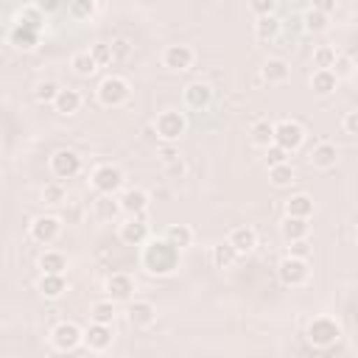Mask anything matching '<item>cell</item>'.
<instances>
[{"mask_svg": "<svg viewBox=\"0 0 358 358\" xmlns=\"http://www.w3.org/2000/svg\"><path fill=\"white\" fill-rule=\"evenodd\" d=\"M140 263L148 274L154 277H168L179 268V249L171 246L165 238H148L143 243V255H140Z\"/></svg>", "mask_w": 358, "mask_h": 358, "instance_id": "cell-1", "label": "cell"}, {"mask_svg": "<svg viewBox=\"0 0 358 358\" xmlns=\"http://www.w3.org/2000/svg\"><path fill=\"white\" fill-rule=\"evenodd\" d=\"M95 95H98V103H101V106H106V109H117V106H123V103L129 101V95H131V84H129L123 76H106V78H101Z\"/></svg>", "mask_w": 358, "mask_h": 358, "instance_id": "cell-2", "label": "cell"}, {"mask_svg": "<svg viewBox=\"0 0 358 358\" xmlns=\"http://www.w3.org/2000/svg\"><path fill=\"white\" fill-rule=\"evenodd\" d=\"M305 336H308V341H310L313 347L327 350V347L338 344V338H341V324H338L336 319H330V316H313V319L308 322Z\"/></svg>", "mask_w": 358, "mask_h": 358, "instance_id": "cell-3", "label": "cell"}, {"mask_svg": "<svg viewBox=\"0 0 358 358\" xmlns=\"http://www.w3.org/2000/svg\"><path fill=\"white\" fill-rule=\"evenodd\" d=\"M123 171L117 168V165H112V162H101V165H95L92 168V173H90V182H92V187L98 190V196H115L120 187H123Z\"/></svg>", "mask_w": 358, "mask_h": 358, "instance_id": "cell-4", "label": "cell"}, {"mask_svg": "<svg viewBox=\"0 0 358 358\" xmlns=\"http://www.w3.org/2000/svg\"><path fill=\"white\" fill-rule=\"evenodd\" d=\"M154 129H157V134H159L162 143H176L187 131V117L179 109H165V112L157 115Z\"/></svg>", "mask_w": 358, "mask_h": 358, "instance_id": "cell-5", "label": "cell"}, {"mask_svg": "<svg viewBox=\"0 0 358 358\" xmlns=\"http://www.w3.org/2000/svg\"><path fill=\"white\" fill-rule=\"evenodd\" d=\"M48 168L56 176V182H64V179H73V176L81 173V157L73 148H59V151L50 154Z\"/></svg>", "mask_w": 358, "mask_h": 358, "instance_id": "cell-6", "label": "cell"}, {"mask_svg": "<svg viewBox=\"0 0 358 358\" xmlns=\"http://www.w3.org/2000/svg\"><path fill=\"white\" fill-rule=\"evenodd\" d=\"M277 277H280V282L288 285V288L305 285V282L310 280L308 260H299V257H288V255H285V257L277 263Z\"/></svg>", "mask_w": 358, "mask_h": 358, "instance_id": "cell-7", "label": "cell"}, {"mask_svg": "<svg viewBox=\"0 0 358 358\" xmlns=\"http://www.w3.org/2000/svg\"><path fill=\"white\" fill-rule=\"evenodd\" d=\"M134 291H137L134 277L126 274V271H115L103 282V294H106L109 302H131L134 299Z\"/></svg>", "mask_w": 358, "mask_h": 358, "instance_id": "cell-8", "label": "cell"}, {"mask_svg": "<svg viewBox=\"0 0 358 358\" xmlns=\"http://www.w3.org/2000/svg\"><path fill=\"white\" fill-rule=\"evenodd\" d=\"M50 344H53L59 352H70V350H76L78 344H84V330H81L76 322H59V324L50 330Z\"/></svg>", "mask_w": 358, "mask_h": 358, "instance_id": "cell-9", "label": "cell"}, {"mask_svg": "<svg viewBox=\"0 0 358 358\" xmlns=\"http://www.w3.org/2000/svg\"><path fill=\"white\" fill-rule=\"evenodd\" d=\"M302 137H305V131H302V126L296 123V120H280V123H274V145L277 148H282L285 154H291V151H296L299 145H302Z\"/></svg>", "mask_w": 358, "mask_h": 358, "instance_id": "cell-10", "label": "cell"}, {"mask_svg": "<svg viewBox=\"0 0 358 358\" xmlns=\"http://www.w3.org/2000/svg\"><path fill=\"white\" fill-rule=\"evenodd\" d=\"M193 62H196V50L190 48V45H168L165 50H162V64L168 67V70H173V73H182V70H190L193 67Z\"/></svg>", "mask_w": 358, "mask_h": 358, "instance_id": "cell-11", "label": "cell"}, {"mask_svg": "<svg viewBox=\"0 0 358 358\" xmlns=\"http://www.w3.org/2000/svg\"><path fill=\"white\" fill-rule=\"evenodd\" d=\"M148 193L143 187H126L120 196H117V204H120V213H126L129 218H143L145 210H148Z\"/></svg>", "mask_w": 358, "mask_h": 358, "instance_id": "cell-12", "label": "cell"}, {"mask_svg": "<svg viewBox=\"0 0 358 358\" xmlns=\"http://www.w3.org/2000/svg\"><path fill=\"white\" fill-rule=\"evenodd\" d=\"M28 232H31V238H34L36 243L48 246V243H53V241L62 235V221H59L56 215H36V218L31 221Z\"/></svg>", "mask_w": 358, "mask_h": 358, "instance_id": "cell-13", "label": "cell"}, {"mask_svg": "<svg viewBox=\"0 0 358 358\" xmlns=\"http://www.w3.org/2000/svg\"><path fill=\"white\" fill-rule=\"evenodd\" d=\"M126 316H129V324H131V327L145 330V327H151V324L157 322V308H154V302H148V299H131Z\"/></svg>", "mask_w": 358, "mask_h": 358, "instance_id": "cell-14", "label": "cell"}, {"mask_svg": "<svg viewBox=\"0 0 358 358\" xmlns=\"http://www.w3.org/2000/svg\"><path fill=\"white\" fill-rule=\"evenodd\" d=\"M308 159H310L313 168H319V171H330V168H336V162H338V148H336V143L322 140V143H316V145L310 148Z\"/></svg>", "mask_w": 358, "mask_h": 358, "instance_id": "cell-15", "label": "cell"}, {"mask_svg": "<svg viewBox=\"0 0 358 358\" xmlns=\"http://www.w3.org/2000/svg\"><path fill=\"white\" fill-rule=\"evenodd\" d=\"M115 341V333H112V324H92L84 330V344L92 350V352H103L109 350Z\"/></svg>", "mask_w": 358, "mask_h": 358, "instance_id": "cell-16", "label": "cell"}, {"mask_svg": "<svg viewBox=\"0 0 358 358\" xmlns=\"http://www.w3.org/2000/svg\"><path fill=\"white\" fill-rule=\"evenodd\" d=\"M39 34H42V31H36V28H31V25H25V22H14L11 31H8V42H11L17 50H34V48L39 45Z\"/></svg>", "mask_w": 358, "mask_h": 358, "instance_id": "cell-17", "label": "cell"}, {"mask_svg": "<svg viewBox=\"0 0 358 358\" xmlns=\"http://www.w3.org/2000/svg\"><path fill=\"white\" fill-rule=\"evenodd\" d=\"M227 243L238 252V257H241V255H249V252L257 246V232H255V227H249V224L235 227V229L227 235Z\"/></svg>", "mask_w": 358, "mask_h": 358, "instance_id": "cell-18", "label": "cell"}, {"mask_svg": "<svg viewBox=\"0 0 358 358\" xmlns=\"http://www.w3.org/2000/svg\"><path fill=\"white\" fill-rule=\"evenodd\" d=\"M210 101H213V90H210V84H204V81H190V84L185 87V106L201 112V109L210 106Z\"/></svg>", "mask_w": 358, "mask_h": 358, "instance_id": "cell-19", "label": "cell"}, {"mask_svg": "<svg viewBox=\"0 0 358 358\" xmlns=\"http://www.w3.org/2000/svg\"><path fill=\"white\" fill-rule=\"evenodd\" d=\"M117 235L126 246H143L148 241V224H145V218H129L126 224H120Z\"/></svg>", "mask_w": 358, "mask_h": 358, "instance_id": "cell-20", "label": "cell"}, {"mask_svg": "<svg viewBox=\"0 0 358 358\" xmlns=\"http://www.w3.org/2000/svg\"><path fill=\"white\" fill-rule=\"evenodd\" d=\"M260 78L266 81V84H285L288 78H291V64L285 62V59H268L266 64H263V70H260Z\"/></svg>", "mask_w": 358, "mask_h": 358, "instance_id": "cell-21", "label": "cell"}, {"mask_svg": "<svg viewBox=\"0 0 358 358\" xmlns=\"http://www.w3.org/2000/svg\"><path fill=\"white\" fill-rule=\"evenodd\" d=\"M50 106H53L59 115L70 117V115H76V112L81 109V92H78V90H70V87H62L59 95H56V101H53Z\"/></svg>", "mask_w": 358, "mask_h": 358, "instance_id": "cell-22", "label": "cell"}, {"mask_svg": "<svg viewBox=\"0 0 358 358\" xmlns=\"http://www.w3.org/2000/svg\"><path fill=\"white\" fill-rule=\"evenodd\" d=\"M310 90L316 95H333L338 90V78L333 70H313L310 73Z\"/></svg>", "mask_w": 358, "mask_h": 358, "instance_id": "cell-23", "label": "cell"}, {"mask_svg": "<svg viewBox=\"0 0 358 358\" xmlns=\"http://www.w3.org/2000/svg\"><path fill=\"white\" fill-rule=\"evenodd\" d=\"M285 215L288 218H310L313 215V199L308 196V193H296V196H291L288 201H285Z\"/></svg>", "mask_w": 358, "mask_h": 358, "instance_id": "cell-24", "label": "cell"}, {"mask_svg": "<svg viewBox=\"0 0 358 358\" xmlns=\"http://www.w3.org/2000/svg\"><path fill=\"white\" fill-rule=\"evenodd\" d=\"M308 232H310V224L305 221V218H282V224H280V235L288 241V243H294V241H305L308 238Z\"/></svg>", "mask_w": 358, "mask_h": 358, "instance_id": "cell-25", "label": "cell"}, {"mask_svg": "<svg viewBox=\"0 0 358 358\" xmlns=\"http://www.w3.org/2000/svg\"><path fill=\"white\" fill-rule=\"evenodd\" d=\"M36 288H39V294L45 299H59L67 291V282H64V274H42Z\"/></svg>", "mask_w": 358, "mask_h": 358, "instance_id": "cell-26", "label": "cell"}, {"mask_svg": "<svg viewBox=\"0 0 358 358\" xmlns=\"http://www.w3.org/2000/svg\"><path fill=\"white\" fill-rule=\"evenodd\" d=\"M249 140H252V145H257V148L274 145V123H271V120H255L252 129H249Z\"/></svg>", "mask_w": 358, "mask_h": 358, "instance_id": "cell-27", "label": "cell"}, {"mask_svg": "<svg viewBox=\"0 0 358 358\" xmlns=\"http://www.w3.org/2000/svg\"><path fill=\"white\" fill-rule=\"evenodd\" d=\"M280 28H282V22H280L274 14L257 17V22H255V36H257V42H271V39H277Z\"/></svg>", "mask_w": 358, "mask_h": 358, "instance_id": "cell-28", "label": "cell"}, {"mask_svg": "<svg viewBox=\"0 0 358 358\" xmlns=\"http://www.w3.org/2000/svg\"><path fill=\"white\" fill-rule=\"evenodd\" d=\"M235 260H238V252H235L227 241H221V243H215V246L210 249V263H213L215 268H229V266H235Z\"/></svg>", "mask_w": 358, "mask_h": 358, "instance_id": "cell-29", "label": "cell"}, {"mask_svg": "<svg viewBox=\"0 0 358 358\" xmlns=\"http://www.w3.org/2000/svg\"><path fill=\"white\" fill-rule=\"evenodd\" d=\"M39 268H42V274H64L67 257L62 252H56V249H48V252L39 255Z\"/></svg>", "mask_w": 358, "mask_h": 358, "instance_id": "cell-30", "label": "cell"}, {"mask_svg": "<svg viewBox=\"0 0 358 358\" xmlns=\"http://www.w3.org/2000/svg\"><path fill=\"white\" fill-rule=\"evenodd\" d=\"M115 302H109V299H98V302H92L90 305V322L92 324H112L115 322Z\"/></svg>", "mask_w": 358, "mask_h": 358, "instance_id": "cell-31", "label": "cell"}, {"mask_svg": "<svg viewBox=\"0 0 358 358\" xmlns=\"http://www.w3.org/2000/svg\"><path fill=\"white\" fill-rule=\"evenodd\" d=\"M165 241H168L171 246H176V249H185V246L193 243V229H190L187 224H171V227L165 229Z\"/></svg>", "mask_w": 358, "mask_h": 358, "instance_id": "cell-32", "label": "cell"}, {"mask_svg": "<svg viewBox=\"0 0 358 358\" xmlns=\"http://www.w3.org/2000/svg\"><path fill=\"white\" fill-rule=\"evenodd\" d=\"M92 210H95V218L98 221H115L117 213H120V204H117L115 196H98Z\"/></svg>", "mask_w": 358, "mask_h": 358, "instance_id": "cell-33", "label": "cell"}, {"mask_svg": "<svg viewBox=\"0 0 358 358\" xmlns=\"http://www.w3.org/2000/svg\"><path fill=\"white\" fill-rule=\"evenodd\" d=\"M70 67H73V73H76V76H81V78H87V76H92V73L98 70L95 59L90 56V48H87V50H78V53H73V59H70Z\"/></svg>", "mask_w": 358, "mask_h": 358, "instance_id": "cell-34", "label": "cell"}, {"mask_svg": "<svg viewBox=\"0 0 358 358\" xmlns=\"http://www.w3.org/2000/svg\"><path fill=\"white\" fill-rule=\"evenodd\" d=\"M327 22H330V17H324L316 6H313V8H308V11L302 14V28H305V31H310V34H322V31L327 28Z\"/></svg>", "mask_w": 358, "mask_h": 358, "instance_id": "cell-35", "label": "cell"}, {"mask_svg": "<svg viewBox=\"0 0 358 358\" xmlns=\"http://www.w3.org/2000/svg\"><path fill=\"white\" fill-rule=\"evenodd\" d=\"M336 56H338V50L333 45H316L313 48V67L316 70H333Z\"/></svg>", "mask_w": 358, "mask_h": 358, "instance_id": "cell-36", "label": "cell"}, {"mask_svg": "<svg viewBox=\"0 0 358 358\" xmlns=\"http://www.w3.org/2000/svg\"><path fill=\"white\" fill-rule=\"evenodd\" d=\"M268 179H271V185H274V187H288V185H294L296 173H294L291 162H282V165L268 168Z\"/></svg>", "mask_w": 358, "mask_h": 358, "instance_id": "cell-37", "label": "cell"}, {"mask_svg": "<svg viewBox=\"0 0 358 358\" xmlns=\"http://www.w3.org/2000/svg\"><path fill=\"white\" fill-rule=\"evenodd\" d=\"M17 22H25V25L42 31V25H45V14L39 11V6H22V8L17 11Z\"/></svg>", "mask_w": 358, "mask_h": 358, "instance_id": "cell-38", "label": "cell"}, {"mask_svg": "<svg viewBox=\"0 0 358 358\" xmlns=\"http://www.w3.org/2000/svg\"><path fill=\"white\" fill-rule=\"evenodd\" d=\"M59 90H62V87H59L56 81H50V78H48V81H39V84L34 87V101H36V103H53L56 95H59Z\"/></svg>", "mask_w": 358, "mask_h": 358, "instance_id": "cell-39", "label": "cell"}, {"mask_svg": "<svg viewBox=\"0 0 358 358\" xmlns=\"http://www.w3.org/2000/svg\"><path fill=\"white\" fill-rule=\"evenodd\" d=\"M64 199H67V190H64L62 182H48V185L42 187V201H45V204L56 207V204H62Z\"/></svg>", "mask_w": 358, "mask_h": 358, "instance_id": "cell-40", "label": "cell"}, {"mask_svg": "<svg viewBox=\"0 0 358 358\" xmlns=\"http://www.w3.org/2000/svg\"><path fill=\"white\" fill-rule=\"evenodd\" d=\"M333 73H336L338 81H341V78H350V76L355 73V59L347 56V53H338L336 62H333Z\"/></svg>", "mask_w": 358, "mask_h": 358, "instance_id": "cell-41", "label": "cell"}, {"mask_svg": "<svg viewBox=\"0 0 358 358\" xmlns=\"http://www.w3.org/2000/svg\"><path fill=\"white\" fill-rule=\"evenodd\" d=\"M95 8H98V6H95L92 0H76V3L67 6V14L76 17V20H87V17L95 14Z\"/></svg>", "mask_w": 358, "mask_h": 358, "instance_id": "cell-42", "label": "cell"}, {"mask_svg": "<svg viewBox=\"0 0 358 358\" xmlns=\"http://www.w3.org/2000/svg\"><path fill=\"white\" fill-rule=\"evenodd\" d=\"M90 56L95 59L98 67H106V64L115 62V59H112V48H109V42H98V45H92V48H90Z\"/></svg>", "mask_w": 358, "mask_h": 358, "instance_id": "cell-43", "label": "cell"}, {"mask_svg": "<svg viewBox=\"0 0 358 358\" xmlns=\"http://www.w3.org/2000/svg\"><path fill=\"white\" fill-rule=\"evenodd\" d=\"M288 157H291V154H285V151H282V148H277V145H268V148H266V165H268V168L288 162Z\"/></svg>", "mask_w": 358, "mask_h": 358, "instance_id": "cell-44", "label": "cell"}, {"mask_svg": "<svg viewBox=\"0 0 358 358\" xmlns=\"http://www.w3.org/2000/svg\"><path fill=\"white\" fill-rule=\"evenodd\" d=\"M162 171H165V176H168V179H182V176H185V171H187V165H185V159L179 157V159H173V162L162 165Z\"/></svg>", "mask_w": 358, "mask_h": 358, "instance_id": "cell-45", "label": "cell"}, {"mask_svg": "<svg viewBox=\"0 0 358 358\" xmlns=\"http://www.w3.org/2000/svg\"><path fill=\"white\" fill-rule=\"evenodd\" d=\"M341 129H344L347 137H355L358 134V112H347L341 117Z\"/></svg>", "mask_w": 358, "mask_h": 358, "instance_id": "cell-46", "label": "cell"}, {"mask_svg": "<svg viewBox=\"0 0 358 358\" xmlns=\"http://www.w3.org/2000/svg\"><path fill=\"white\" fill-rule=\"evenodd\" d=\"M308 255H310V243H308V241H294V243L288 246V257L308 260Z\"/></svg>", "mask_w": 358, "mask_h": 358, "instance_id": "cell-47", "label": "cell"}, {"mask_svg": "<svg viewBox=\"0 0 358 358\" xmlns=\"http://www.w3.org/2000/svg\"><path fill=\"white\" fill-rule=\"evenodd\" d=\"M249 8H252L257 17H268V14H274V0H255Z\"/></svg>", "mask_w": 358, "mask_h": 358, "instance_id": "cell-48", "label": "cell"}, {"mask_svg": "<svg viewBox=\"0 0 358 358\" xmlns=\"http://www.w3.org/2000/svg\"><path fill=\"white\" fill-rule=\"evenodd\" d=\"M159 159H162V165H168V162L179 159V148H176L173 143H165V145L159 148Z\"/></svg>", "mask_w": 358, "mask_h": 358, "instance_id": "cell-49", "label": "cell"}, {"mask_svg": "<svg viewBox=\"0 0 358 358\" xmlns=\"http://www.w3.org/2000/svg\"><path fill=\"white\" fill-rule=\"evenodd\" d=\"M109 48H112V59H123L129 53V42L126 39H115Z\"/></svg>", "mask_w": 358, "mask_h": 358, "instance_id": "cell-50", "label": "cell"}, {"mask_svg": "<svg viewBox=\"0 0 358 358\" xmlns=\"http://www.w3.org/2000/svg\"><path fill=\"white\" fill-rule=\"evenodd\" d=\"M59 8H62V3H39L42 14H50V11H59Z\"/></svg>", "mask_w": 358, "mask_h": 358, "instance_id": "cell-51", "label": "cell"}, {"mask_svg": "<svg viewBox=\"0 0 358 358\" xmlns=\"http://www.w3.org/2000/svg\"><path fill=\"white\" fill-rule=\"evenodd\" d=\"M0 151H3V140H0Z\"/></svg>", "mask_w": 358, "mask_h": 358, "instance_id": "cell-52", "label": "cell"}, {"mask_svg": "<svg viewBox=\"0 0 358 358\" xmlns=\"http://www.w3.org/2000/svg\"><path fill=\"white\" fill-rule=\"evenodd\" d=\"M0 50H3V42H0Z\"/></svg>", "mask_w": 358, "mask_h": 358, "instance_id": "cell-53", "label": "cell"}]
</instances>
